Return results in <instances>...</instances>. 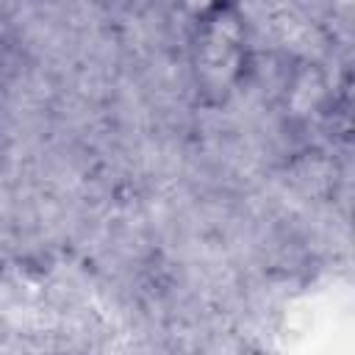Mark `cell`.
I'll list each match as a JSON object with an SVG mask.
<instances>
[{"label": "cell", "mask_w": 355, "mask_h": 355, "mask_svg": "<svg viewBox=\"0 0 355 355\" xmlns=\"http://www.w3.org/2000/svg\"><path fill=\"white\" fill-rule=\"evenodd\" d=\"M250 64L247 25L239 0H227L194 22L191 75L205 103H225L241 83Z\"/></svg>", "instance_id": "1"}]
</instances>
